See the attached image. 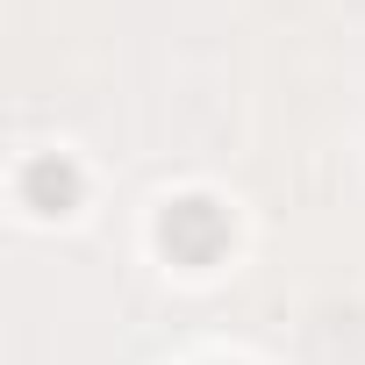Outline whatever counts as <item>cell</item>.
I'll return each mask as SVG.
<instances>
[{"label": "cell", "mask_w": 365, "mask_h": 365, "mask_svg": "<svg viewBox=\"0 0 365 365\" xmlns=\"http://www.w3.org/2000/svg\"><path fill=\"white\" fill-rule=\"evenodd\" d=\"M158 244L172 251V265H215L230 251V215L208 201V194H187L158 215Z\"/></svg>", "instance_id": "6da1fadb"}, {"label": "cell", "mask_w": 365, "mask_h": 365, "mask_svg": "<svg viewBox=\"0 0 365 365\" xmlns=\"http://www.w3.org/2000/svg\"><path fill=\"white\" fill-rule=\"evenodd\" d=\"M22 201H29L36 215H72V208H79V165H72V158H36V165L22 172Z\"/></svg>", "instance_id": "7a4b0ae2"}]
</instances>
